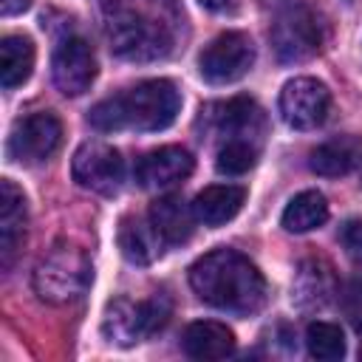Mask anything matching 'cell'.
<instances>
[{
    "label": "cell",
    "mask_w": 362,
    "mask_h": 362,
    "mask_svg": "<svg viewBox=\"0 0 362 362\" xmlns=\"http://www.w3.org/2000/svg\"><path fill=\"white\" fill-rule=\"evenodd\" d=\"M192 291L212 308L238 317L257 314L266 303V280L260 269L235 249H212L189 269Z\"/></svg>",
    "instance_id": "6da1fadb"
},
{
    "label": "cell",
    "mask_w": 362,
    "mask_h": 362,
    "mask_svg": "<svg viewBox=\"0 0 362 362\" xmlns=\"http://www.w3.org/2000/svg\"><path fill=\"white\" fill-rule=\"evenodd\" d=\"M181 110V93L170 79H144L122 93H113L96 102L88 113V122L102 130H139L153 133L175 122Z\"/></svg>",
    "instance_id": "7a4b0ae2"
},
{
    "label": "cell",
    "mask_w": 362,
    "mask_h": 362,
    "mask_svg": "<svg viewBox=\"0 0 362 362\" xmlns=\"http://www.w3.org/2000/svg\"><path fill=\"white\" fill-rule=\"evenodd\" d=\"M105 31L110 51L127 62L164 59L173 51V25L156 8H144L130 0L105 3Z\"/></svg>",
    "instance_id": "3957f363"
},
{
    "label": "cell",
    "mask_w": 362,
    "mask_h": 362,
    "mask_svg": "<svg viewBox=\"0 0 362 362\" xmlns=\"http://www.w3.org/2000/svg\"><path fill=\"white\" fill-rule=\"evenodd\" d=\"M93 269L88 255L74 243H54L34 269V291L51 305L79 300L90 286Z\"/></svg>",
    "instance_id": "277c9868"
},
{
    "label": "cell",
    "mask_w": 362,
    "mask_h": 362,
    "mask_svg": "<svg viewBox=\"0 0 362 362\" xmlns=\"http://www.w3.org/2000/svg\"><path fill=\"white\" fill-rule=\"evenodd\" d=\"M170 314H173V303L164 291H156L150 300H141V303L119 297L107 305L102 331L116 345H133V342L161 331L167 325Z\"/></svg>",
    "instance_id": "5b68a950"
},
{
    "label": "cell",
    "mask_w": 362,
    "mask_h": 362,
    "mask_svg": "<svg viewBox=\"0 0 362 362\" xmlns=\"http://www.w3.org/2000/svg\"><path fill=\"white\" fill-rule=\"evenodd\" d=\"M269 37H272V48H274L277 59L286 65H294V62L311 59L322 48L325 25H322V17L317 14V8L291 6L274 20Z\"/></svg>",
    "instance_id": "8992f818"
},
{
    "label": "cell",
    "mask_w": 362,
    "mask_h": 362,
    "mask_svg": "<svg viewBox=\"0 0 362 362\" xmlns=\"http://www.w3.org/2000/svg\"><path fill=\"white\" fill-rule=\"evenodd\" d=\"M255 65V42L243 31L218 34L198 57V71L209 85H229L249 74Z\"/></svg>",
    "instance_id": "52a82bcc"
},
{
    "label": "cell",
    "mask_w": 362,
    "mask_h": 362,
    "mask_svg": "<svg viewBox=\"0 0 362 362\" xmlns=\"http://www.w3.org/2000/svg\"><path fill=\"white\" fill-rule=\"evenodd\" d=\"M201 113H204L206 130L212 136H221L218 144H226V141H255V144H263L266 116H263V110H260V105L255 99L235 96L229 102L206 105Z\"/></svg>",
    "instance_id": "ba28073f"
},
{
    "label": "cell",
    "mask_w": 362,
    "mask_h": 362,
    "mask_svg": "<svg viewBox=\"0 0 362 362\" xmlns=\"http://www.w3.org/2000/svg\"><path fill=\"white\" fill-rule=\"evenodd\" d=\"M71 175L82 189H90L99 195H113L122 187L124 161L113 144L90 139L76 147L74 161H71Z\"/></svg>",
    "instance_id": "9c48e42d"
},
{
    "label": "cell",
    "mask_w": 362,
    "mask_h": 362,
    "mask_svg": "<svg viewBox=\"0 0 362 362\" xmlns=\"http://www.w3.org/2000/svg\"><path fill=\"white\" fill-rule=\"evenodd\" d=\"M280 116L294 130H314L331 110V90L314 76H294L280 90Z\"/></svg>",
    "instance_id": "30bf717a"
},
{
    "label": "cell",
    "mask_w": 362,
    "mask_h": 362,
    "mask_svg": "<svg viewBox=\"0 0 362 362\" xmlns=\"http://www.w3.org/2000/svg\"><path fill=\"white\" fill-rule=\"evenodd\" d=\"M59 141H62V122L48 110H37L14 122L8 133V156L25 164H37L51 158Z\"/></svg>",
    "instance_id": "8fae6325"
},
{
    "label": "cell",
    "mask_w": 362,
    "mask_h": 362,
    "mask_svg": "<svg viewBox=\"0 0 362 362\" xmlns=\"http://www.w3.org/2000/svg\"><path fill=\"white\" fill-rule=\"evenodd\" d=\"M51 76H54V85L59 93H65V96L85 93L96 79V57H93V48L88 45V40L65 37L54 51Z\"/></svg>",
    "instance_id": "7c38bea8"
},
{
    "label": "cell",
    "mask_w": 362,
    "mask_h": 362,
    "mask_svg": "<svg viewBox=\"0 0 362 362\" xmlns=\"http://www.w3.org/2000/svg\"><path fill=\"white\" fill-rule=\"evenodd\" d=\"M195 158L189 150L178 147V144H167L158 150H150L139 158L136 164V181L144 189H170L175 184H181L184 178L192 175Z\"/></svg>",
    "instance_id": "4fadbf2b"
},
{
    "label": "cell",
    "mask_w": 362,
    "mask_h": 362,
    "mask_svg": "<svg viewBox=\"0 0 362 362\" xmlns=\"http://www.w3.org/2000/svg\"><path fill=\"white\" fill-rule=\"evenodd\" d=\"M25 221H28V209H25V195L23 189L3 178L0 181V266L11 269V263L17 260L23 243H25Z\"/></svg>",
    "instance_id": "5bb4252c"
},
{
    "label": "cell",
    "mask_w": 362,
    "mask_h": 362,
    "mask_svg": "<svg viewBox=\"0 0 362 362\" xmlns=\"http://www.w3.org/2000/svg\"><path fill=\"white\" fill-rule=\"evenodd\" d=\"M150 221L161 235L164 246H178L192 238L198 218L192 212V204H187L181 195H161L150 206Z\"/></svg>",
    "instance_id": "9a60e30c"
},
{
    "label": "cell",
    "mask_w": 362,
    "mask_h": 362,
    "mask_svg": "<svg viewBox=\"0 0 362 362\" xmlns=\"http://www.w3.org/2000/svg\"><path fill=\"white\" fill-rule=\"evenodd\" d=\"M116 240H119V249H122L124 260H130L136 266H147L164 252V240L156 232L150 215L147 218H139V215L122 218Z\"/></svg>",
    "instance_id": "2e32d148"
},
{
    "label": "cell",
    "mask_w": 362,
    "mask_h": 362,
    "mask_svg": "<svg viewBox=\"0 0 362 362\" xmlns=\"http://www.w3.org/2000/svg\"><path fill=\"white\" fill-rule=\"evenodd\" d=\"M246 201V189L238 184H212L192 198V212L204 226H221L232 221Z\"/></svg>",
    "instance_id": "e0dca14e"
},
{
    "label": "cell",
    "mask_w": 362,
    "mask_h": 362,
    "mask_svg": "<svg viewBox=\"0 0 362 362\" xmlns=\"http://www.w3.org/2000/svg\"><path fill=\"white\" fill-rule=\"evenodd\" d=\"M181 345H184L187 356H192V359H223L235 351V334L223 322L198 320L184 328Z\"/></svg>",
    "instance_id": "ac0fdd59"
},
{
    "label": "cell",
    "mask_w": 362,
    "mask_h": 362,
    "mask_svg": "<svg viewBox=\"0 0 362 362\" xmlns=\"http://www.w3.org/2000/svg\"><path fill=\"white\" fill-rule=\"evenodd\" d=\"M359 158H362V150H359L356 139L342 136V139H331V141H322L320 147H314L308 156V167L317 175L337 178V175H348L359 164Z\"/></svg>",
    "instance_id": "d6986e66"
},
{
    "label": "cell",
    "mask_w": 362,
    "mask_h": 362,
    "mask_svg": "<svg viewBox=\"0 0 362 362\" xmlns=\"http://www.w3.org/2000/svg\"><path fill=\"white\" fill-rule=\"evenodd\" d=\"M291 294L300 308H322L334 294L331 266L322 260H305L291 283Z\"/></svg>",
    "instance_id": "ffe728a7"
},
{
    "label": "cell",
    "mask_w": 362,
    "mask_h": 362,
    "mask_svg": "<svg viewBox=\"0 0 362 362\" xmlns=\"http://www.w3.org/2000/svg\"><path fill=\"white\" fill-rule=\"evenodd\" d=\"M34 71V42L23 34L0 40V85L6 90L23 85Z\"/></svg>",
    "instance_id": "44dd1931"
},
{
    "label": "cell",
    "mask_w": 362,
    "mask_h": 362,
    "mask_svg": "<svg viewBox=\"0 0 362 362\" xmlns=\"http://www.w3.org/2000/svg\"><path fill=\"white\" fill-rule=\"evenodd\" d=\"M328 221V201L322 192L317 189H305L300 195H294L283 215H280V223L286 232H294V235H303V232H311L317 226H322Z\"/></svg>",
    "instance_id": "7402d4cb"
},
{
    "label": "cell",
    "mask_w": 362,
    "mask_h": 362,
    "mask_svg": "<svg viewBox=\"0 0 362 362\" xmlns=\"http://www.w3.org/2000/svg\"><path fill=\"white\" fill-rule=\"evenodd\" d=\"M305 348L314 359L320 362H334V359H342L345 356V334L339 325L334 322H322V320H314L308 322L305 328Z\"/></svg>",
    "instance_id": "603a6c76"
},
{
    "label": "cell",
    "mask_w": 362,
    "mask_h": 362,
    "mask_svg": "<svg viewBox=\"0 0 362 362\" xmlns=\"http://www.w3.org/2000/svg\"><path fill=\"white\" fill-rule=\"evenodd\" d=\"M257 158H260V144H255V141H226V144H218L215 167L223 175H243L257 164Z\"/></svg>",
    "instance_id": "cb8c5ba5"
},
{
    "label": "cell",
    "mask_w": 362,
    "mask_h": 362,
    "mask_svg": "<svg viewBox=\"0 0 362 362\" xmlns=\"http://www.w3.org/2000/svg\"><path fill=\"white\" fill-rule=\"evenodd\" d=\"M342 308L356 331H362V277H354L342 288Z\"/></svg>",
    "instance_id": "d4e9b609"
},
{
    "label": "cell",
    "mask_w": 362,
    "mask_h": 362,
    "mask_svg": "<svg viewBox=\"0 0 362 362\" xmlns=\"http://www.w3.org/2000/svg\"><path fill=\"white\" fill-rule=\"evenodd\" d=\"M339 243L356 263H362V221H345L339 229Z\"/></svg>",
    "instance_id": "484cf974"
},
{
    "label": "cell",
    "mask_w": 362,
    "mask_h": 362,
    "mask_svg": "<svg viewBox=\"0 0 362 362\" xmlns=\"http://www.w3.org/2000/svg\"><path fill=\"white\" fill-rule=\"evenodd\" d=\"M34 0H0V14L3 17H14V14H23L31 8Z\"/></svg>",
    "instance_id": "4316f807"
},
{
    "label": "cell",
    "mask_w": 362,
    "mask_h": 362,
    "mask_svg": "<svg viewBox=\"0 0 362 362\" xmlns=\"http://www.w3.org/2000/svg\"><path fill=\"white\" fill-rule=\"evenodd\" d=\"M204 8H209V11H221V8H226L232 0H198Z\"/></svg>",
    "instance_id": "83f0119b"
},
{
    "label": "cell",
    "mask_w": 362,
    "mask_h": 362,
    "mask_svg": "<svg viewBox=\"0 0 362 362\" xmlns=\"http://www.w3.org/2000/svg\"><path fill=\"white\" fill-rule=\"evenodd\" d=\"M263 6H286V3H291V0H260Z\"/></svg>",
    "instance_id": "f1b7e54d"
},
{
    "label": "cell",
    "mask_w": 362,
    "mask_h": 362,
    "mask_svg": "<svg viewBox=\"0 0 362 362\" xmlns=\"http://www.w3.org/2000/svg\"><path fill=\"white\" fill-rule=\"evenodd\" d=\"M359 356H362V348H359Z\"/></svg>",
    "instance_id": "f546056e"
}]
</instances>
